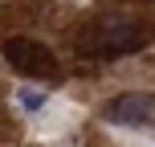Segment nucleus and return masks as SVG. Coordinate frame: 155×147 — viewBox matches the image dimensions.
Wrapping results in <instances>:
<instances>
[{
  "label": "nucleus",
  "instance_id": "obj_1",
  "mask_svg": "<svg viewBox=\"0 0 155 147\" xmlns=\"http://www.w3.org/2000/svg\"><path fill=\"white\" fill-rule=\"evenodd\" d=\"M147 41H151L147 25L131 21V16H102L86 37V53L90 57H123V53L143 49Z\"/></svg>",
  "mask_w": 155,
  "mask_h": 147
},
{
  "label": "nucleus",
  "instance_id": "obj_2",
  "mask_svg": "<svg viewBox=\"0 0 155 147\" xmlns=\"http://www.w3.org/2000/svg\"><path fill=\"white\" fill-rule=\"evenodd\" d=\"M4 57H8V65H12L16 74H25V78H53L57 74V57L49 53L41 41H33V37H8L4 41Z\"/></svg>",
  "mask_w": 155,
  "mask_h": 147
},
{
  "label": "nucleus",
  "instance_id": "obj_3",
  "mask_svg": "<svg viewBox=\"0 0 155 147\" xmlns=\"http://www.w3.org/2000/svg\"><path fill=\"white\" fill-rule=\"evenodd\" d=\"M102 115L114 127H151L155 123V94H118L106 102Z\"/></svg>",
  "mask_w": 155,
  "mask_h": 147
},
{
  "label": "nucleus",
  "instance_id": "obj_4",
  "mask_svg": "<svg viewBox=\"0 0 155 147\" xmlns=\"http://www.w3.org/2000/svg\"><path fill=\"white\" fill-rule=\"evenodd\" d=\"M16 106H21L25 115L41 110V106H45V90H33V86H21V90H16Z\"/></svg>",
  "mask_w": 155,
  "mask_h": 147
}]
</instances>
